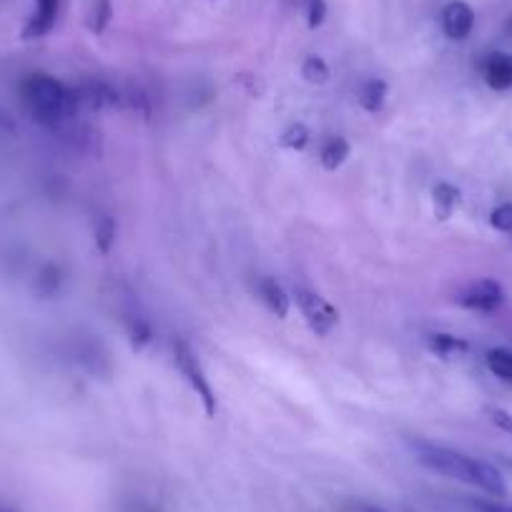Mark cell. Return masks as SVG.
Listing matches in <instances>:
<instances>
[{
  "label": "cell",
  "mask_w": 512,
  "mask_h": 512,
  "mask_svg": "<svg viewBox=\"0 0 512 512\" xmlns=\"http://www.w3.org/2000/svg\"><path fill=\"white\" fill-rule=\"evenodd\" d=\"M294 299H297L309 329H312L314 334H319V337H327V334L339 324L337 309H334L327 299L319 297L317 292H312V289L297 287L294 289Z\"/></svg>",
  "instance_id": "cell-4"
},
{
  "label": "cell",
  "mask_w": 512,
  "mask_h": 512,
  "mask_svg": "<svg viewBox=\"0 0 512 512\" xmlns=\"http://www.w3.org/2000/svg\"><path fill=\"white\" fill-rule=\"evenodd\" d=\"M38 284H43V287H38V292L41 294H53L58 289V284H61V277H58V269L56 267H46L43 269V274L38 277Z\"/></svg>",
  "instance_id": "cell-21"
},
{
  "label": "cell",
  "mask_w": 512,
  "mask_h": 512,
  "mask_svg": "<svg viewBox=\"0 0 512 512\" xmlns=\"http://www.w3.org/2000/svg\"><path fill=\"white\" fill-rule=\"evenodd\" d=\"M149 339H151L149 324H144L141 319H136V324H131V342H134V347L141 349L146 342H149Z\"/></svg>",
  "instance_id": "cell-23"
},
{
  "label": "cell",
  "mask_w": 512,
  "mask_h": 512,
  "mask_svg": "<svg viewBox=\"0 0 512 512\" xmlns=\"http://www.w3.org/2000/svg\"><path fill=\"white\" fill-rule=\"evenodd\" d=\"M412 447H415L417 460H420L427 470L437 472V475L450 477V480L462 482V485L477 487V490L487 492V495L492 497H502L507 492L500 470L492 467L490 462L475 460V457L452 450V447L432 445V442L422 440H417Z\"/></svg>",
  "instance_id": "cell-1"
},
{
  "label": "cell",
  "mask_w": 512,
  "mask_h": 512,
  "mask_svg": "<svg viewBox=\"0 0 512 512\" xmlns=\"http://www.w3.org/2000/svg\"><path fill=\"white\" fill-rule=\"evenodd\" d=\"M58 11H61V0H36L31 18L23 26V38L26 41H36V38L48 36L58 21Z\"/></svg>",
  "instance_id": "cell-7"
},
{
  "label": "cell",
  "mask_w": 512,
  "mask_h": 512,
  "mask_svg": "<svg viewBox=\"0 0 512 512\" xmlns=\"http://www.w3.org/2000/svg\"><path fill=\"white\" fill-rule=\"evenodd\" d=\"M475 507L480 512H512V505H505V502H487V500H477Z\"/></svg>",
  "instance_id": "cell-25"
},
{
  "label": "cell",
  "mask_w": 512,
  "mask_h": 512,
  "mask_svg": "<svg viewBox=\"0 0 512 512\" xmlns=\"http://www.w3.org/2000/svg\"><path fill=\"white\" fill-rule=\"evenodd\" d=\"M430 344H432V352H437L440 357H450L452 352H462V349L467 347L465 342L450 337V334H432Z\"/></svg>",
  "instance_id": "cell-18"
},
{
  "label": "cell",
  "mask_w": 512,
  "mask_h": 512,
  "mask_svg": "<svg viewBox=\"0 0 512 512\" xmlns=\"http://www.w3.org/2000/svg\"><path fill=\"white\" fill-rule=\"evenodd\" d=\"M490 224H492V229L512 234V204H500L497 209H492Z\"/></svg>",
  "instance_id": "cell-19"
},
{
  "label": "cell",
  "mask_w": 512,
  "mask_h": 512,
  "mask_svg": "<svg viewBox=\"0 0 512 512\" xmlns=\"http://www.w3.org/2000/svg\"><path fill=\"white\" fill-rule=\"evenodd\" d=\"M327 21V3L324 0H309V6H307V23L309 28H319L322 23Z\"/></svg>",
  "instance_id": "cell-20"
},
{
  "label": "cell",
  "mask_w": 512,
  "mask_h": 512,
  "mask_svg": "<svg viewBox=\"0 0 512 512\" xmlns=\"http://www.w3.org/2000/svg\"><path fill=\"white\" fill-rule=\"evenodd\" d=\"M21 98L33 121L46 128H56L76 116L78 103H81L76 91L66 88L48 73H31L28 78H23Z\"/></svg>",
  "instance_id": "cell-2"
},
{
  "label": "cell",
  "mask_w": 512,
  "mask_h": 512,
  "mask_svg": "<svg viewBox=\"0 0 512 512\" xmlns=\"http://www.w3.org/2000/svg\"><path fill=\"white\" fill-rule=\"evenodd\" d=\"M505 302V289L495 279H480V282L470 284L465 292L460 294V304L467 309H475V312H495Z\"/></svg>",
  "instance_id": "cell-5"
},
{
  "label": "cell",
  "mask_w": 512,
  "mask_h": 512,
  "mask_svg": "<svg viewBox=\"0 0 512 512\" xmlns=\"http://www.w3.org/2000/svg\"><path fill=\"white\" fill-rule=\"evenodd\" d=\"M460 204V191L455 189V186L450 184H440L435 189V209L437 214L442 216V219H447V216L455 211V206Z\"/></svg>",
  "instance_id": "cell-13"
},
{
  "label": "cell",
  "mask_w": 512,
  "mask_h": 512,
  "mask_svg": "<svg viewBox=\"0 0 512 512\" xmlns=\"http://www.w3.org/2000/svg\"><path fill=\"white\" fill-rule=\"evenodd\" d=\"M302 76L304 81L314 83V86H322L329 81V66L322 56H309L302 63Z\"/></svg>",
  "instance_id": "cell-14"
},
{
  "label": "cell",
  "mask_w": 512,
  "mask_h": 512,
  "mask_svg": "<svg viewBox=\"0 0 512 512\" xmlns=\"http://www.w3.org/2000/svg\"><path fill=\"white\" fill-rule=\"evenodd\" d=\"M485 81L492 91H510L512 88V56L510 53H492L485 63Z\"/></svg>",
  "instance_id": "cell-8"
},
{
  "label": "cell",
  "mask_w": 512,
  "mask_h": 512,
  "mask_svg": "<svg viewBox=\"0 0 512 512\" xmlns=\"http://www.w3.org/2000/svg\"><path fill=\"white\" fill-rule=\"evenodd\" d=\"M113 241H116V221L111 219V216H103L101 221H98L96 226V246L101 254H108L113 246Z\"/></svg>",
  "instance_id": "cell-17"
},
{
  "label": "cell",
  "mask_w": 512,
  "mask_h": 512,
  "mask_svg": "<svg viewBox=\"0 0 512 512\" xmlns=\"http://www.w3.org/2000/svg\"><path fill=\"white\" fill-rule=\"evenodd\" d=\"M111 3L108 0H91V8H88V28L93 33H103L106 26L111 23Z\"/></svg>",
  "instance_id": "cell-15"
},
{
  "label": "cell",
  "mask_w": 512,
  "mask_h": 512,
  "mask_svg": "<svg viewBox=\"0 0 512 512\" xmlns=\"http://www.w3.org/2000/svg\"><path fill=\"white\" fill-rule=\"evenodd\" d=\"M307 144H309V128L304 126V123H292V126L284 131V136H282L284 149L302 151Z\"/></svg>",
  "instance_id": "cell-16"
},
{
  "label": "cell",
  "mask_w": 512,
  "mask_h": 512,
  "mask_svg": "<svg viewBox=\"0 0 512 512\" xmlns=\"http://www.w3.org/2000/svg\"><path fill=\"white\" fill-rule=\"evenodd\" d=\"M256 289H259V297H262V302L267 304V309L274 314V317H279V319L287 317L289 297H287V292L282 289V284H277L274 279L264 277Z\"/></svg>",
  "instance_id": "cell-9"
},
{
  "label": "cell",
  "mask_w": 512,
  "mask_h": 512,
  "mask_svg": "<svg viewBox=\"0 0 512 512\" xmlns=\"http://www.w3.org/2000/svg\"><path fill=\"white\" fill-rule=\"evenodd\" d=\"M387 101V83L382 78H367V81L359 86V103H362L364 111L379 113Z\"/></svg>",
  "instance_id": "cell-10"
},
{
  "label": "cell",
  "mask_w": 512,
  "mask_h": 512,
  "mask_svg": "<svg viewBox=\"0 0 512 512\" xmlns=\"http://www.w3.org/2000/svg\"><path fill=\"white\" fill-rule=\"evenodd\" d=\"M347 156H349L347 139H342V136H332V139L324 141L322 154H319V159H322L324 169L337 171L339 166H342L344 161H347Z\"/></svg>",
  "instance_id": "cell-11"
},
{
  "label": "cell",
  "mask_w": 512,
  "mask_h": 512,
  "mask_svg": "<svg viewBox=\"0 0 512 512\" xmlns=\"http://www.w3.org/2000/svg\"><path fill=\"white\" fill-rule=\"evenodd\" d=\"M487 415H490L492 425L500 427L502 432H507V435H512V415L507 410H502V407H487Z\"/></svg>",
  "instance_id": "cell-22"
},
{
  "label": "cell",
  "mask_w": 512,
  "mask_h": 512,
  "mask_svg": "<svg viewBox=\"0 0 512 512\" xmlns=\"http://www.w3.org/2000/svg\"><path fill=\"white\" fill-rule=\"evenodd\" d=\"M487 367L495 377H500L502 382L512 384V352L510 349H490L487 352Z\"/></svg>",
  "instance_id": "cell-12"
},
{
  "label": "cell",
  "mask_w": 512,
  "mask_h": 512,
  "mask_svg": "<svg viewBox=\"0 0 512 512\" xmlns=\"http://www.w3.org/2000/svg\"><path fill=\"white\" fill-rule=\"evenodd\" d=\"M174 359H176V367L181 369V374L186 377V382L191 384V390L196 392V397H199L201 405H204L206 415L214 417L216 415V395H214V387H211L209 377H206L204 367H201L199 357L191 352L189 344L176 342L174 344Z\"/></svg>",
  "instance_id": "cell-3"
},
{
  "label": "cell",
  "mask_w": 512,
  "mask_h": 512,
  "mask_svg": "<svg viewBox=\"0 0 512 512\" xmlns=\"http://www.w3.org/2000/svg\"><path fill=\"white\" fill-rule=\"evenodd\" d=\"M0 512H16V510H13V507H8V505H3V502H0Z\"/></svg>",
  "instance_id": "cell-26"
},
{
  "label": "cell",
  "mask_w": 512,
  "mask_h": 512,
  "mask_svg": "<svg viewBox=\"0 0 512 512\" xmlns=\"http://www.w3.org/2000/svg\"><path fill=\"white\" fill-rule=\"evenodd\" d=\"M475 28V11L465 0H452L442 11V31L452 41H465Z\"/></svg>",
  "instance_id": "cell-6"
},
{
  "label": "cell",
  "mask_w": 512,
  "mask_h": 512,
  "mask_svg": "<svg viewBox=\"0 0 512 512\" xmlns=\"http://www.w3.org/2000/svg\"><path fill=\"white\" fill-rule=\"evenodd\" d=\"M342 512H390V510H384V507H379V505H372V502L354 500V502H349V505H344Z\"/></svg>",
  "instance_id": "cell-24"
}]
</instances>
